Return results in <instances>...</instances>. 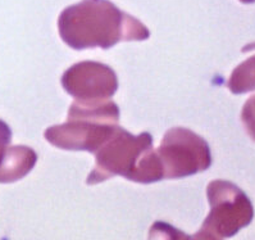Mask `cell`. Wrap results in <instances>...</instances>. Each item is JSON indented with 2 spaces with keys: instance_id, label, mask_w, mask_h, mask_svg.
I'll return each instance as SVG.
<instances>
[{
  "instance_id": "cell-1",
  "label": "cell",
  "mask_w": 255,
  "mask_h": 240,
  "mask_svg": "<svg viewBox=\"0 0 255 240\" xmlns=\"http://www.w3.org/2000/svg\"><path fill=\"white\" fill-rule=\"evenodd\" d=\"M59 32L73 49L111 48L121 40H145L149 31L141 22L107 0H84L69 6L59 18Z\"/></svg>"
},
{
  "instance_id": "cell-2",
  "label": "cell",
  "mask_w": 255,
  "mask_h": 240,
  "mask_svg": "<svg viewBox=\"0 0 255 240\" xmlns=\"http://www.w3.org/2000/svg\"><path fill=\"white\" fill-rule=\"evenodd\" d=\"M151 135L144 132L133 136L118 127L113 136L98 152L96 167L87 179L95 184L114 175H122L137 183H153L163 179L159 157L151 149Z\"/></svg>"
},
{
  "instance_id": "cell-3",
  "label": "cell",
  "mask_w": 255,
  "mask_h": 240,
  "mask_svg": "<svg viewBox=\"0 0 255 240\" xmlns=\"http://www.w3.org/2000/svg\"><path fill=\"white\" fill-rule=\"evenodd\" d=\"M120 116L117 105L112 102H77L69 111V121L62 126L46 130L45 136L51 144L62 149L95 150L116 134Z\"/></svg>"
},
{
  "instance_id": "cell-4",
  "label": "cell",
  "mask_w": 255,
  "mask_h": 240,
  "mask_svg": "<svg viewBox=\"0 0 255 240\" xmlns=\"http://www.w3.org/2000/svg\"><path fill=\"white\" fill-rule=\"evenodd\" d=\"M210 213L195 238H228L249 225L253 204L236 185L228 181H213L208 186Z\"/></svg>"
},
{
  "instance_id": "cell-5",
  "label": "cell",
  "mask_w": 255,
  "mask_h": 240,
  "mask_svg": "<svg viewBox=\"0 0 255 240\" xmlns=\"http://www.w3.org/2000/svg\"><path fill=\"white\" fill-rule=\"evenodd\" d=\"M163 176L177 179L204 171L212 163L209 145L186 129H173L165 134L156 152Z\"/></svg>"
},
{
  "instance_id": "cell-6",
  "label": "cell",
  "mask_w": 255,
  "mask_h": 240,
  "mask_svg": "<svg viewBox=\"0 0 255 240\" xmlns=\"http://www.w3.org/2000/svg\"><path fill=\"white\" fill-rule=\"evenodd\" d=\"M64 89L82 102L112 96L117 90V77L109 67L95 62L75 64L62 78Z\"/></svg>"
},
{
  "instance_id": "cell-7",
  "label": "cell",
  "mask_w": 255,
  "mask_h": 240,
  "mask_svg": "<svg viewBox=\"0 0 255 240\" xmlns=\"http://www.w3.org/2000/svg\"><path fill=\"white\" fill-rule=\"evenodd\" d=\"M36 163V154L27 147H9L0 165V183L19 180Z\"/></svg>"
},
{
  "instance_id": "cell-8",
  "label": "cell",
  "mask_w": 255,
  "mask_h": 240,
  "mask_svg": "<svg viewBox=\"0 0 255 240\" xmlns=\"http://www.w3.org/2000/svg\"><path fill=\"white\" fill-rule=\"evenodd\" d=\"M230 90L235 94L246 93L255 89V55L237 67L228 81Z\"/></svg>"
},
{
  "instance_id": "cell-9",
  "label": "cell",
  "mask_w": 255,
  "mask_h": 240,
  "mask_svg": "<svg viewBox=\"0 0 255 240\" xmlns=\"http://www.w3.org/2000/svg\"><path fill=\"white\" fill-rule=\"evenodd\" d=\"M241 118H243V122L248 132H249V135L255 140V95L252 96L245 103V107H244L243 113H241Z\"/></svg>"
},
{
  "instance_id": "cell-10",
  "label": "cell",
  "mask_w": 255,
  "mask_h": 240,
  "mask_svg": "<svg viewBox=\"0 0 255 240\" xmlns=\"http://www.w3.org/2000/svg\"><path fill=\"white\" fill-rule=\"evenodd\" d=\"M12 139V132H10L9 126L5 122L0 121V165L3 162V159L5 158L6 152L9 149V143Z\"/></svg>"
},
{
  "instance_id": "cell-11",
  "label": "cell",
  "mask_w": 255,
  "mask_h": 240,
  "mask_svg": "<svg viewBox=\"0 0 255 240\" xmlns=\"http://www.w3.org/2000/svg\"><path fill=\"white\" fill-rule=\"evenodd\" d=\"M252 49H255V42H254V44H250L249 46H246V48L244 49V51H246V50H252Z\"/></svg>"
}]
</instances>
